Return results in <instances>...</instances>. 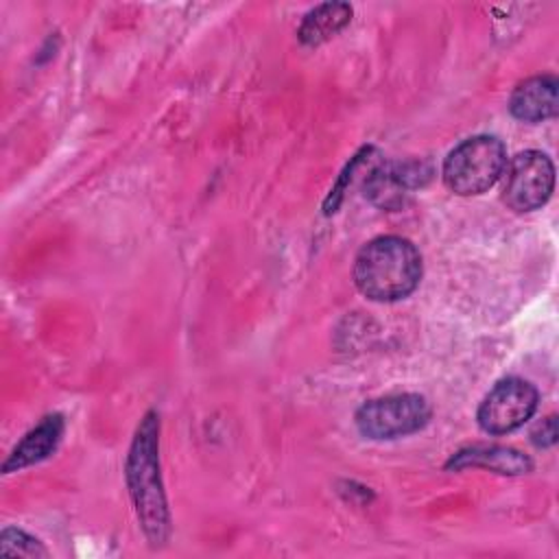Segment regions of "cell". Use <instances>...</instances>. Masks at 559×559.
<instances>
[{
	"label": "cell",
	"instance_id": "1",
	"mask_svg": "<svg viewBox=\"0 0 559 559\" xmlns=\"http://www.w3.org/2000/svg\"><path fill=\"white\" fill-rule=\"evenodd\" d=\"M421 280V255L400 236H380L367 242L354 262L358 290L373 301H395L411 295Z\"/></svg>",
	"mask_w": 559,
	"mask_h": 559
},
{
	"label": "cell",
	"instance_id": "2",
	"mask_svg": "<svg viewBox=\"0 0 559 559\" xmlns=\"http://www.w3.org/2000/svg\"><path fill=\"white\" fill-rule=\"evenodd\" d=\"M157 432H159L157 415L148 411L135 430L129 459H127L129 493L135 504V513L144 528V535L148 537L151 544L166 542L170 531L166 496L159 478Z\"/></svg>",
	"mask_w": 559,
	"mask_h": 559
},
{
	"label": "cell",
	"instance_id": "3",
	"mask_svg": "<svg viewBox=\"0 0 559 559\" xmlns=\"http://www.w3.org/2000/svg\"><path fill=\"white\" fill-rule=\"evenodd\" d=\"M504 164L507 153L498 138L474 135L448 153L443 162V181L461 197L480 194L502 177Z\"/></svg>",
	"mask_w": 559,
	"mask_h": 559
},
{
	"label": "cell",
	"instance_id": "4",
	"mask_svg": "<svg viewBox=\"0 0 559 559\" xmlns=\"http://www.w3.org/2000/svg\"><path fill=\"white\" fill-rule=\"evenodd\" d=\"M430 419L428 402L417 393H395L362 404L356 413L358 430L369 439H395L424 428Z\"/></svg>",
	"mask_w": 559,
	"mask_h": 559
},
{
	"label": "cell",
	"instance_id": "5",
	"mask_svg": "<svg viewBox=\"0 0 559 559\" xmlns=\"http://www.w3.org/2000/svg\"><path fill=\"white\" fill-rule=\"evenodd\" d=\"M502 177V201L515 212H531L550 199L555 166L546 153L524 151L504 164Z\"/></svg>",
	"mask_w": 559,
	"mask_h": 559
},
{
	"label": "cell",
	"instance_id": "6",
	"mask_svg": "<svg viewBox=\"0 0 559 559\" xmlns=\"http://www.w3.org/2000/svg\"><path fill=\"white\" fill-rule=\"evenodd\" d=\"M537 397V389L522 378L500 380L478 406V426L489 435H507L531 419Z\"/></svg>",
	"mask_w": 559,
	"mask_h": 559
},
{
	"label": "cell",
	"instance_id": "7",
	"mask_svg": "<svg viewBox=\"0 0 559 559\" xmlns=\"http://www.w3.org/2000/svg\"><path fill=\"white\" fill-rule=\"evenodd\" d=\"M432 170L424 162H382L369 168L362 190L365 197L382 210H402L413 190L421 188L430 179Z\"/></svg>",
	"mask_w": 559,
	"mask_h": 559
},
{
	"label": "cell",
	"instance_id": "8",
	"mask_svg": "<svg viewBox=\"0 0 559 559\" xmlns=\"http://www.w3.org/2000/svg\"><path fill=\"white\" fill-rule=\"evenodd\" d=\"M557 90L559 83L552 74L531 76L513 90L509 98V109L518 120L524 122H542L546 118H552L559 107Z\"/></svg>",
	"mask_w": 559,
	"mask_h": 559
},
{
	"label": "cell",
	"instance_id": "9",
	"mask_svg": "<svg viewBox=\"0 0 559 559\" xmlns=\"http://www.w3.org/2000/svg\"><path fill=\"white\" fill-rule=\"evenodd\" d=\"M448 469H465V467H483L496 474H526L533 467V461L515 448L507 445H472L456 452L448 465Z\"/></svg>",
	"mask_w": 559,
	"mask_h": 559
},
{
	"label": "cell",
	"instance_id": "10",
	"mask_svg": "<svg viewBox=\"0 0 559 559\" xmlns=\"http://www.w3.org/2000/svg\"><path fill=\"white\" fill-rule=\"evenodd\" d=\"M63 435V419L61 415H48L44 417L26 437L13 448L9 459L2 465V472H17L22 467H28L33 463L44 461L55 452Z\"/></svg>",
	"mask_w": 559,
	"mask_h": 559
},
{
	"label": "cell",
	"instance_id": "11",
	"mask_svg": "<svg viewBox=\"0 0 559 559\" xmlns=\"http://www.w3.org/2000/svg\"><path fill=\"white\" fill-rule=\"evenodd\" d=\"M352 20V7L347 2H323L306 13L299 26V39L306 46H319L334 37Z\"/></svg>",
	"mask_w": 559,
	"mask_h": 559
},
{
	"label": "cell",
	"instance_id": "12",
	"mask_svg": "<svg viewBox=\"0 0 559 559\" xmlns=\"http://www.w3.org/2000/svg\"><path fill=\"white\" fill-rule=\"evenodd\" d=\"M0 552L11 557H48V550L33 535L20 528H4L0 535Z\"/></svg>",
	"mask_w": 559,
	"mask_h": 559
},
{
	"label": "cell",
	"instance_id": "13",
	"mask_svg": "<svg viewBox=\"0 0 559 559\" xmlns=\"http://www.w3.org/2000/svg\"><path fill=\"white\" fill-rule=\"evenodd\" d=\"M531 441L537 448H548L557 441V419L555 415L542 419V424H537V428L531 432Z\"/></svg>",
	"mask_w": 559,
	"mask_h": 559
}]
</instances>
